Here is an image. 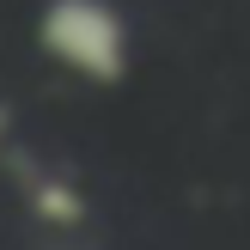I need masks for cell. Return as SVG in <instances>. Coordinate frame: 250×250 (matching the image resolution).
Instances as JSON below:
<instances>
[{
    "mask_svg": "<svg viewBox=\"0 0 250 250\" xmlns=\"http://www.w3.org/2000/svg\"><path fill=\"white\" fill-rule=\"evenodd\" d=\"M19 165V189H24V208H31V220H43V226H55V232H67V226H80L92 208H85V189L73 177H61V171H43L37 159H12Z\"/></svg>",
    "mask_w": 250,
    "mask_h": 250,
    "instance_id": "cell-2",
    "label": "cell"
},
{
    "mask_svg": "<svg viewBox=\"0 0 250 250\" xmlns=\"http://www.w3.org/2000/svg\"><path fill=\"white\" fill-rule=\"evenodd\" d=\"M6 141H12V110L0 104V159H6Z\"/></svg>",
    "mask_w": 250,
    "mask_h": 250,
    "instance_id": "cell-3",
    "label": "cell"
},
{
    "mask_svg": "<svg viewBox=\"0 0 250 250\" xmlns=\"http://www.w3.org/2000/svg\"><path fill=\"white\" fill-rule=\"evenodd\" d=\"M37 43L55 67L92 85H116L128 73V19L110 0H49L37 12Z\"/></svg>",
    "mask_w": 250,
    "mask_h": 250,
    "instance_id": "cell-1",
    "label": "cell"
}]
</instances>
